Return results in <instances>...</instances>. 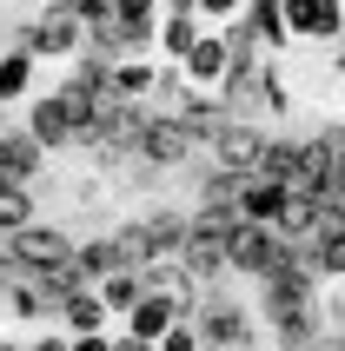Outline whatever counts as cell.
Instances as JSON below:
<instances>
[{
	"mask_svg": "<svg viewBox=\"0 0 345 351\" xmlns=\"http://www.w3.org/2000/svg\"><path fill=\"white\" fill-rule=\"evenodd\" d=\"M74 265H80V278H87V285H100L107 272H120V245H113V232L80 239V245H74Z\"/></svg>",
	"mask_w": 345,
	"mask_h": 351,
	"instance_id": "19",
	"label": "cell"
},
{
	"mask_svg": "<svg viewBox=\"0 0 345 351\" xmlns=\"http://www.w3.org/2000/svg\"><path fill=\"white\" fill-rule=\"evenodd\" d=\"M179 73H186L192 93L219 99V86H226V73H232V40H226V27H206V34L192 40V53L179 60Z\"/></svg>",
	"mask_w": 345,
	"mask_h": 351,
	"instance_id": "7",
	"label": "cell"
},
{
	"mask_svg": "<svg viewBox=\"0 0 345 351\" xmlns=\"http://www.w3.org/2000/svg\"><path fill=\"white\" fill-rule=\"evenodd\" d=\"M159 86V60L153 53H133V60H113L107 66V99L113 106H146Z\"/></svg>",
	"mask_w": 345,
	"mask_h": 351,
	"instance_id": "9",
	"label": "cell"
},
{
	"mask_svg": "<svg viewBox=\"0 0 345 351\" xmlns=\"http://www.w3.org/2000/svg\"><path fill=\"white\" fill-rule=\"evenodd\" d=\"M259 298H266V325H279V318H299V312H319V278L306 272V258H292L286 272L259 278Z\"/></svg>",
	"mask_w": 345,
	"mask_h": 351,
	"instance_id": "6",
	"label": "cell"
},
{
	"mask_svg": "<svg viewBox=\"0 0 345 351\" xmlns=\"http://www.w3.org/2000/svg\"><path fill=\"white\" fill-rule=\"evenodd\" d=\"M7 318L14 325H54V298L40 292L34 278H14L7 285Z\"/></svg>",
	"mask_w": 345,
	"mask_h": 351,
	"instance_id": "18",
	"label": "cell"
},
{
	"mask_svg": "<svg viewBox=\"0 0 345 351\" xmlns=\"http://www.w3.org/2000/svg\"><path fill=\"white\" fill-rule=\"evenodd\" d=\"M159 351H206V345H199V332H192V318H179V325L159 332Z\"/></svg>",
	"mask_w": 345,
	"mask_h": 351,
	"instance_id": "24",
	"label": "cell"
},
{
	"mask_svg": "<svg viewBox=\"0 0 345 351\" xmlns=\"http://www.w3.org/2000/svg\"><path fill=\"white\" fill-rule=\"evenodd\" d=\"M179 318H186V298L153 292V285H146V298H140L133 312L120 318V332H126V338H146V345H159V332H166V325H179Z\"/></svg>",
	"mask_w": 345,
	"mask_h": 351,
	"instance_id": "11",
	"label": "cell"
},
{
	"mask_svg": "<svg viewBox=\"0 0 345 351\" xmlns=\"http://www.w3.org/2000/svg\"><path fill=\"white\" fill-rule=\"evenodd\" d=\"M192 146H199V133H192V126H179L172 113L146 119V133H140V159H146V166H179Z\"/></svg>",
	"mask_w": 345,
	"mask_h": 351,
	"instance_id": "12",
	"label": "cell"
},
{
	"mask_svg": "<svg viewBox=\"0 0 345 351\" xmlns=\"http://www.w3.org/2000/svg\"><path fill=\"white\" fill-rule=\"evenodd\" d=\"M93 292H100V305H107V312H113V325H120V318H126V312L140 305V298H146V272L120 265V272H107V278H100Z\"/></svg>",
	"mask_w": 345,
	"mask_h": 351,
	"instance_id": "17",
	"label": "cell"
},
{
	"mask_svg": "<svg viewBox=\"0 0 345 351\" xmlns=\"http://www.w3.org/2000/svg\"><path fill=\"white\" fill-rule=\"evenodd\" d=\"M54 325L67 338H87V332H113V312L100 305V292L87 285V292H74V298H60V312H54Z\"/></svg>",
	"mask_w": 345,
	"mask_h": 351,
	"instance_id": "14",
	"label": "cell"
},
{
	"mask_svg": "<svg viewBox=\"0 0 345 351\" xmlns=\"http://www.w3.org/2000/svg\"><path fill=\"white\" fill-rule=\"evenodd\" d=\"M332 73L345 80V40H339V47H332Z\"/></svg>",
	"mask_w": 345,
	"mask_h": 351,
	"instance_id": "29",
	"label": "cell"
},
{
	"mask_svg": "<svg viewBox=\"0 0 345 351\" xmlns=\"http://www.w3.org/2000/svg\"><path fill=\"white\" fill-rule=\"evenodd\" d=\"M206 351H226V345H206Z\"/></svg>",
	"mask_w": 345,
	"mask_h": 351,
	"instance_id": "32",
	"label": "cell"
},
{
	"mask_svg": "<svg viewBox=\"0 0 345 351\" xmlns=\"http://www.w3.org/2000/svg\"><path fill=\"white\" fill-rule=\"evenodd\" d=\"M27 133H34V146H47V153H54V146H80V126H74V113H67L60 86L27 99Z\"/></svg>",
	"mask_w": 345,
	"mask_h": 351,
	"instance_id": "8",
	"label": "cell"
},
{
	"mask_svg": "<svg viewBox=\"0 0 345 351\" xmlns=\"http://www.w3.org/2000/svg\"><path fill=\"white\" fill-rule=\"evenodd\" d=\"M186 318H192V332H199V345H226V351H252L259 345V318L246 312V298H226L219 285H199Z\"/></svg>",
	"mask_w": 345,
	"mask_h": 351,
	"instance_id": "1",
	"label": "cell"
},
{
	"mask_svg": "<svg viewBox=\"0 0 345 351\" xmlns=\"http://www.w3.org/2000/svg\"><path fill=\"white\" fill-rule=\"evenodd\" d=\"M60 7H67V14H74L87 34H100V27L113 20V0H60Z\"/></svg>",
	"mask_w": 345,
	"mask_h": 351,
	"instance_id": "22",
	"label": "cell"
},
{
	"mask_svg": "<svg viewBox=\"0 0 345 351\" xmlns=\"http://www.w3.org/2000/svg\"><path fill=\"white\" fill-rule=\"evenodd\" d=\"M326 351H345V325H332V332H326Z\"/></svg>",
	"mask_w": 345,
	"mask_h": 351,
	"instance_id": "28",
	"label": "cell"
},
{
	"mask_svg": "<svg viewBox=\"0 0 345 351\" xmlns=\"http://www.w3.org/2000/svg\"><path fill=\"white\" fill-rule=\"evenodd\" d=\"M206 139H212V166H219V173H239V179L259 173V153H266V126H259V119L219 113V126H212Z\"/></svg>",
	"mask_w": 345,
	"mask_h": 351,
	"instance_id": "4",
	"label": "cell"
},
{
	"mask_svg": "<svg viewBox=\"0 0 345 351\" xmlns=\"http://www.w3.org/2000/svg\"><path fill=\"white\" fill-rule=\"evenodd\" d=\"M27 351H74V338L60 332V325H40V332L27 338Z\"/></svg>",
	"mask_w": 345,
	"mask_h": 351,
	"instance_id": "25",
	"label": "cell"
},
{
	"mask_svg": "<svg viewBox=\"0 0 345 351\" xmlns=\"http://www.w3.org/2000/svg\"><path fill=\"white\" fill-rule=\"evenodd\" d=\"M74 351H113V332H87V338H74Z\"/></svg>",
	"mask_w": 345,
	"mask_h": 351,
	"instance_id": "26",
	"label": "cell"
},
{
	"mask_svg": "<svg viewBox=\"0 0 345 351\" xmlns=\"http://www.w3.org/2000/svg\"><path fill=\"white\" fill-rule=\"evenodd\" d=\"M34 80H40V60L27 47H7L0 53V106H27L34 99Z\"/></svg>",
	"mask_w": 345,
	"mask_h": 351,
	"instance_id": "15",
	"label": "cell"
},
{
	"mask_svg": "<svg viewBox=\"0 0 345 351\" xmlns=\"http://www.w3.org/2000/svg\"><path fill=\"white\" fill-rule=\"evenodd\" d=\"M292 258H299V245H292L279 226H232V239H226V272H239V278H272V272H286Z\"/></svg>",
	"mask_w": 345,
	"mask_h": 351,
	"instance_id": "2",
	"label": "cell"
},
{
	"mask_svg": "<svg viewBox=\"0 0 345 351\" xmlns=\"http://www.w3.org/2000/svg\"><path fill=\"white\" fill-rule=\"evenodd\" d=\"M113 351H159V345H146V338H126V332L113 325Z\"/></svg>",
	"mask_w": 345,
	"mask_h": 351,
	"instance_id": "27",
	"label": "cell"
},
{
	"mask_svg": "<svg viewBox=\"0 0 345 351\" xmlns=\"http://www.w3.org/2000/svg\"><path fill=\"white\" fill-rule=\"evenodd\" d=\"M206 34L199 27V14H159V34H153V60H166V66H179V60L192 53V40Z\"/></svg>",
	"mask_w": 345,
	"mask_h": 351,
	"instance_id": "16",
	"label": "cell"
},
{
	"mask_svg": "<svg viewBox=\"0 0 345 351\" xmlns=\"http://www.w3.org/2000/svg\"><path fill=\"white\" fill-rule=\"evenodd\" d=\"M0 351H27V338H0Z\"/></svg>",
	"mask_w": 345,
	"mask_h": 351,
	"instance_id": "30",
	"label": "cell"
},
{
	"mask_svg": "<svg viewBox=\"0 0 345 351\" xmlns=\"http://www.w3.org/2000/svg\"><path fill=\"white\" fill-rule=\"evenodd\" d=\"M0 7H14V0H0Z\"/></svg>",
	"mask_w": 345,
	"mask_h": 351,
	"instance_id": "33",
	"label": "cell"
},
{
	"mask_svg": "<svg viewBox=\"0 0 345 351\" xmlns=\"http://www.w3.org/2000/svg\"><path fill=\"white\" fill-rule=\"evenodd\" d=\"M279 14H286V34L292 47L306 40V47H339L345 40V0H279Z\"/></svg>",
	"mask_w": 345,
	"mask_h": 351,
	"instance_id": "5",
	"label": "cell"
},
{
	"mask_svg": "<svg viewBox=\"0 0 345 351\" xmlns=\"http://www.w3.org/2000/svg\"><path fill=\"white\" fill-rule=\"evenodd\" d=\"M299 258H306V272L319 278V285H345V232L332 239V245H306Z\"/></svg>",
	"mask_w": 345,
	"mask_h": 351,
	"instance_id": "20",
	"label": "cell"
},
{
	"mask_svg": "<svg viewBox=\"0 0 345 351\" xmlns=\"http://www.w3.org/2000/svg\"><path fill=\"white\" fill-rule=\"evenodd\" d=\"M20 7H54V0H20Z\"/></svg>",
	"mask_w": 345,
	"mask_h": 351,
	"instance_id": "31",
	"label": "cell"
},
{
	"mask_svg": "<svg viewBox=\"0 0 345 351\" xmlns=\"http://www.w3.org/2000/svg\"><path fill=\"white\" fill-rule=\"evenodd\" d=\"M47 166V146H34L27 126H0V186H34Z\"/></svg>",
	"mask_w": 345,
	"mask_h": 351,
	"instance_id": "10",
	"label": "cell"
},
{
	"mask_svg": "<svg viewBox=\"0 0 345 351\" xmlns=\"http://www.w3.org/2000/svg\"><path fill=\"white\" fill-rule=\"evenodd\" d=\"M14 47H27V53L40 60V66H47V60H60V66H74L80 53H87V27H80L74 14H67V7H40L34 20H27V27H20V40Z\"/></svg>",
	"mask_w": 345,
	"mask_h": 351,
	"instance_id": "3",
	"label": "cell"
},
{
	"mask_svg": "<svg viewBox=\"0 0 345 351\" xmlns=\"http://www.w3.org/2000/svg\"><path fill=\"white\" fill-rule=\"evenodd\" d=\"M34 219H40V206H34L27 186H0V239L20 232V226H34Z\"/></svg>",
	"mask_w": 345,
	"mask_h": 351,
	"instance_id": "21",
	"label": "cell"
},
{
	"mask_svg": "<svg viewBox=\"0 0 345 351\" xmlns=\"http://www.w3.org/2000/svg\"><path fill=\"white\" fill-rule=\"evenodd\" d=\"M232 213L246 219V226H279L286 219V186L279 179H239V193H232Z\"/></svg>",
	"mask_w": 345,
	"mask_h": 351,
	"instance_id": "13",
	"label": "cell"
},
{
	"mask_svg": "<svg viewBox=\"0 0 345 351\" xmlns=\"http://www.w3.org/2000/svg\"><path fill=\"white\" fill-rule=\"evenodd\" d=\"M192 14H199V27H232L246 14V0H192Z\"/></svg>",
	"mask_w": 345,
	"mask_h": 351,
	"instance_id": "23",
	"label": "cell"
}]
</instances>
